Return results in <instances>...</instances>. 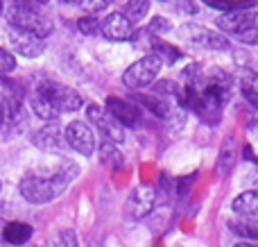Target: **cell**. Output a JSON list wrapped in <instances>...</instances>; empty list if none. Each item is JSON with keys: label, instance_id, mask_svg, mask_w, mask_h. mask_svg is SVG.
<instances>
[{"label": "cell", "instance_id": "38", "mask_svg": "<svg viewBox=\"0 0 258 247\" xmlns=\"http://www.w3.org/2000/svg\"><path fill=\"white\" fill-rule=\"evenodd\" d=\"M36 3H48V0H36Z\"/></svg>", "mask_w": 258, "mask_h": 247}, {"label": "cell", "instance_id": "4", "mask_svg": "<svg viewBox=\"0 0 258 247\" xmlns=\"http://www.w3.org/2000/svg\"><path fill=\"white\" fill-rule=\"evenodd\" d=\"M7 21H9V27H18V30H25V32H32L36 36H48L52 32V25H50L48 18L39 16L34 9H25V7H9L7 9Z\"/></svg>", "mask_w": 258, "mask_h": 247}, {"label": "cell", "instance_id": "24", "mask_svg": "<svg viewBox=\"0 0 258 247\" xmlns=\"http://www.w3.org/2000/svg\"><path fill=\"white\" fill-rule=\"evenodd\" d=\"M32 109H34V113L39 118H43V120H54V118L59 116L57 109H54L45 98H41V95H34V98H32Z\"/></svg>", "mask_w": 258, "mask_h": 247}, {"label": "cell", "instance_id": "33", "mask_svg": "<svg viewBox=\"0 0 258 247\" xmlns=\"http://www.w3.org/2000/svg\"><path fill=\"white\" fill-rule=\"evenodd\" d=\"M16 3V7H25V9H32L30 7V0H14Z\"/></svg>", "mask_w": 258, "mask_h": 247}, {"label": "cell", "instance_id": "20", "mask_svg": "<svg viewBox=\"0 0 258 247\" xmlns=\"http://www.w3.org/2000/svg\"><path fill=\"white\" fill-rule=\"evenodd\" d=\"M202 3L218 9V12L231 14V12H240V9H249L254 5V0H202Z\"/></svg>", "mask_w": 258, "mask_h": 247}, {"label": "cell", "instance_id": "19", "mask_svg": "<svg viewBox=\"0 0 258 247\" xmlns=\"http://www.w3.org/2000/svg\"><path fill=\"white\" fill-rule=\"evenodd\" d=\"M100 161H102V166H107L109 170H118V168L122 166V154L118 152L116 143L104 141V143L100 145Z\"/></svg>", "mask_w": 258, "mask_h": 247}, {"label": "cell", "instance_id": "34", "mask_svg": "<svg viewBox=\"0 0 258 247\" xmlns=\"http://www.w3.org/2000/svg\"><path fill=\"white\" fill-rule=\"evenodd\" d=\"M59 3L61 5H82L84 0H59Z\"/></svg>", "mask_w": 258, "mask_h": 247}, {"label": "cell", "instance_id": "8", "mask_svg": "<svg viewBox=\"0 0 258 247\" xmlns=\"http://www.w3.org/2000/svg\"><path fill=\"white\" fill-rule=\"evenodd\" d=\"M86 113H89V120L93 122V125L98 127L100 132H102L107 141H111V143H122V141H125V132H122V125H120V122H118L109 111H104V109L98 107V104H89Z\"/></svg>", "mask_w": 258, "mask_h": 247}, {"label": "cell", "instance_id": "29", "mask_svg": "<svg viewBox=\"0 0 258 247\" xmlns=\"http://www.w3.org/2000/svg\"><path fill=\"white\" fill-rule=\"evenodd\" d=\"M170 30H172V25H170L168 18L154 16L150 21V32H152V34H165V32H170Z\"/></svg>", "mask_w": 258, "mask_h": 247}, {"label": "cell", "instance_id": "11", "mask_svg": "<svg viewBox=\"0 0 258 247\" xmlns=\"http://www.w3.org/2000/svg\"><path fill=\"white\" fill-rule=\"evenodd\" d=\"M23 86L16 80H9L7 75H0V104L5 109V118H16L21 113L23 104Z\"/></svg>", "mask_w": 258, "mask_h": 247}, {"label": "cell", "instance_id": "3", "mask_svg": "<svg viewBox=\"0 0 258 247\" xmlns=\"http://www.w3.org/2000/svg\"><path fill=\"white\" fill-rule=\"evenodd\" d=\"M161 68H163V59H161L159 54L150 52V54H145V57H141L138 61H134L132 66L122 73V82H125V86H129L132 91L147 89V86L154 84Z\"/></svg>", "mask_w": 258, "mask_h": 247}, {"label": "cell", "instance_id": "36", "mask_svg": "<svg viewBox=\"0 0 258 247\" xmlns=\"http://www.w3.org/2000/svg\"><path fill=\"white\" fill-rule=\"evenodd\" d=\"M3 120H5V109H3V104H0V125H3Z\"/></svg>", "mask_w": 258, "mask_h": 247}, {"label": "cell", "instance_id": "15", "mask_svg": "<svg viewBox=\"0 0 258 247\" xmlns=\"http://www.w3.org/2000/svg\"><path fill=\"white\" fill-rule=\"evenodd\" d=\"M233 213L245 222H258V191H245L231 204Z\"/></svg>", "mask_w": 258, "mask_h": 247}, {"label": "cell", "instance_id": "9", "mask_svg": "<svg viewBox=\"0 0 258 247\" xmlns=\"http://www.w3.org/2000/svg\"><path fill=\"white\" fill-rule=\"evenodd\" d=\"M179 34H181L186 41H190V43L202 45V48L229 50V41L224 39L222 34H218V32H213V30H206V27H202V25H192V23H188V25H183L181 30H179Z\"/></svg>", "mask_w": 258, "mask_h": 247}, {"label": "cell", "instance_id": "12", "mask_svg": "<svg viewBox=\"0 0 258 247\" xmlns=\"http://www.w3.org/2000/svg\"><path fill=\"white\" fill-rule=\"evenodd\" d=\"M32 143L41 150V152H48V154H61L66 150V134L61 132V127L57 125H48L43 130L34 132L32 134Z\"/></svg>", "mask_w": 258, "mask_h": 247}, {"label": "cell", "instance_id": "27", "mask_svg": "<svg viewBox=\"0 0 258 247\" xmlns=\"http://www.w3.org/2000/svg\"><path fill=\"white\" fill-rule=\"evenodd\" d=\"M100 25H102V23H100L95 16H84V18H80V23H77L80 32H84V34H98Z\"/></svg>", "mask_w": 258, "mask_h": 247}, {"label": "cell", "instance_id": "30", "mask_svg": "<svg viewBox=\"0 0 258 247\" xmlns=\"http://www.w3.org/2000/svg\"><path fill=\"white\" fill-rule=\"evenodd\" d=\"M113 0H86V12L93 16V14H98V12H102V9H107L109 5H111Z\"/></svg>", "mask_w": 258, "mask_h": 247}, {"label": "cell", "instance_id": "2", "mask_svg": "<svg viewBox=\"0 0 258 247\" xmlns=\"http://www.w3.org/2000/svg\"><path fill=\"white\" fill-rule=\"evenodd\" d=\"M36 95L48 100V102L57 109V113H73L84 107V100H82V95L77 93L75 89H71V86H66V84H59V82H52V80L39 82Z\"/></svg>", "mask_w": 258, "mask_h": 247}, {"label": "cell", "instance_id": "14", "mask_svg": "<svg viewBox=\"0 0 258 247\" xmlns=\"http://www.w3.org/2000/svg\"><path fill=\"white\" fill-rule=\"evenodd\" d=\"M107 111L116 118L120 125H127V127H136L141 122V109L136 107L134 102L129 100H122V98H107Z\"/></svg>", "mask_w": 258, "mask_h": 247}, {"label": "cell", "instance_id": "32", "mask_svg": "<svg viewBox=\"0 0 258 247\" xmlns=\"http://www.w3.org/2000/svg\"><path fill=\"white\" fill-rule=\"evenodd\" d=\"M177 5L181 7V12H186V14H197L195 3H190V0H177Z\"/></svg>", "mask_w": 258, "mask_h": 247}, {"label": "cell", "instance_id": "21", "mask_svg": "<svg viewBox=\"0 0 258 247\" xmlns=\"http://www.w3.org/2000/svg\"><path fill=\"white\" fill-rule=\"evenodd\" d=\"M147 12H150V0H127L122 14H125L132 23H138L147 16Z\"/></svg>", "mask_w": 258, "mask_h": 247}, {"label": "cell", "instance_id": "7", "mask_svg": "<svg viewBox=\"0 0 258 247\" xmlns=\"http://www.w3.org/2000/svg\"><path fill=\"white\" fill-rule=\"evenodd\" d=\"M63 134H66V143L71 145L75 152H80L82 157H91V154L95 152V136L86 122H82V120L68 122Z\"/></svg>", "mask_w": 258, "mask_h": 247}, {"label": "cell", "instance_id": "26", "mask_svg": "<svg viewBox=\"0 0 258 247\" xmlns=\"http://www.w3.org/2000/svg\"><path fill=\"white\" fill-rule=\"evenodd\" d=\"M16 68V59L7 48H0V75H7Z\"/></svg>", "mask_w": 258, "mask_h": 247}, {"label": "cell", "instance_id": "6", "mask_svg": "<svg viewBox=\"0 0 258 247\" xmlns=\"http://www.w3.org/2000/svg\"><path fill=\"white\" fill-rule=\"evenodd\" d=\"M156 202V191L152 186H136L129 195L125 204V213L129 220H143L145 216H150Z\"/></svg>", "mask_w": 258, "mask_h": 247}, {"label": "cell", "instance_id": "13", "mask_svg": "<svg viewBox=\"0 0 258 247\" xmlns=\"http://www.w3.org/2000/svg\"><path fill=\"white\" fill-rule=\"evenodd\" d=\"M100 32H102L109 41H129L134 36V23L129 21L125 14L113 12L102 21Z\"/></svg>", "mask_w": 258, "mask_h": 247}, {"label": "cell", "instance_id": "18", "mask_svg": "<svg viewBox=\"0 0 258 247\" xmlns=\"http://www.w3.org/2000/svg\"><path fill=\"white\" fill-rule=\"evenodd\" d=\"M30 238H32V227L27 222H18V220L7 222V227H5V240L9 245H25Z\"/></svg>", "mask_w": 258, "mask_h": 247}, {"label": "cell", "instance_id": "17", "mask_svg": "<svg viewBox=\"0 0 258 247\" xmlns=\"http://www.w3.org/2000/svg\"><path fill=\"white\" fill-rule=\"evenodd\" d=\"M233 161H236V139L233 136H227L220 148V154H218V170L222 177H227L233 168Z\"/></svg>", "mask_w": 258, "mask_h": 247}, {"label": "cell", "instance_id": "28", "mask_svg": "<svg viewBox=\"0 0 258 247\" xmlns=\"http://www.w3.org/2000/svg\"><path fill=\"white\" fill-rule=\"evenodd\" d=\"M54 247H80L75 231H73V229H63V231H59L57 240H54Z\"/></svg>", "mask_w": 258, "mask_h": 247}, {"label": "cell", "instance_id": "10", "mask_svg": "<svg viewBox=\"0 0 258 247\" xmlns=\"http://www.w3.org/2000/svg\"><path fill=\"white\" fill-rule=\"evenodd\" d=\"M7 36H9V41H12L14 50H16L18 54H23V57H27V59L39 57V54H43V50H45L43 39L36 36V34H32V32L18 30V27H9Z\"/></svg>", "mask_w": 258, "mask_h": 247}, {"label": "cell", "instance_id": "23", "mask_svg": "<svg viewBox=\"0 0 258 247\" xmlns=\"http://www.w3.org/2000/svg\"><path fill=\"white\" fill-rule=\"evenodd\" d=\"M229 229L238 234L240 238L247 240H258V222H245V220H233L229 222Z\"/></svg>", "mask_w": 258, "mask_h": 247}, {"label": "cell", "instance_id": "16", "mask_svg": "<svg viewBox=\"0 0 258 247\" xmlns=\"http://www.w3.org/2000/svg\"><path fill=\"white\" fill-rule=\"evenodd\" d=\"M134 98H136L138 104H143L145 109H150L156 118H163V120L172 118V104H170L163 95H141L138 93V95H134Z\"/></svg>", "mask_w": 258, "mask_h": 247}, {"label": "cell", "instance_id": "31", "mask_svg": "<svg viewBox=\"0 0 258 247\" xmlns=\"http://www.w3.org/2000/svg\"><path fill=\"white\" fill-rule=\"evenodd\" d=\"M240 39L245 41V43H249V45H258V30L245 32V34H240Z\"/></svg>", "mask_w": 258, "mask_h": 247}, {"label": "cell", "instance_id": "37", "mask_svg": "<svg viewBox=\"0 0 258 247\" xmlns=\"http://www.w3.org/2000/svg\"><path fill=\"white\" fill-rule=\"evenodd\" d=\"M0 14H3V0H0Z\"/></svg>", "mask_w": 258, "mask_h": 247}, {"label": "cell", "instance_id": "25", "mask_svg": "<svg viewBox=\"0 0 258 247\" xmlns=\"http://www.w3.org/2000/svg\"><path fill=\"white\" fill-rule=\"evenodd\" d=\"M152 48H154V54H159L163 61H174V59L181 57V52H179L177 48H172V45L163 43V41H159V39L152 41Z\"/></svg>", "mask_w": 258, "mask_h": 247}, {"label": "cell", "instance_id": "1", "mask_svg": "<svg viewBox=\"0 0 258 247\" xmlns=\"http://www.w3.org/2000/svg\"><path fill=\"white\" fill-rule=\"evenodd\" d=\"M75 170L77 168H73L71 172L59 170L48 177H39V175H34V172H30V175H25L21 181V195L32 204L52 202L54 198H59V195L68 189V184H71L73 177H75Z\"/></svg>", "mask_w": 258, "mask_h": 247}, {"label": "cell", "instance_id": "35", "mask_svg": "<svg viewBox=\"0 0 258 247\" xmlns=\"http://www.w3.org/2000/svg\"><path fill=\"white\" fill-rule=\"evenodd\" d=\"M233 247H258L254 243H238V245H233Z\"/></svg>", "mask_w": 258, "mask_h": 247}, {"label": "cell", "instance_id": "39", "mask_svg": "<svg viewBox=\"0 0 258 247\" xmlns=\"http://www.w3.org/2000/svg\"><path fill=\"white\" fill-rule=\"evenodd\" d=\"M161 3H165V0H161Z\"/></svg>", "mask_w": 258, "mask_h": 247}, {"label": "cell", "instance_id": "5", "mask_svg": "<svg viewBox=\"0 0 258 247\" xmlns=\"http://www.w3.org/2000/svg\"><path fill=\"white\" fill-rule=\"evenodd\" d=\"M215 25L222 32H231L233 36H240V34H245V32L258 30V14L254 9H240V12L222 14Z\"/></svg>", "mask_w": 258, "mask_h": 247}, {"label": "cell", "instance_id": "22", "mask_svg": "<svg viewBox=\"0 0 258 247\" xmlns=\"http://www.w3.org/2000/svg\"><path fill=\"white\" fill-rule=\"evenodd\" d=\"M242 95L247 98V102H251L254 107H258V75L256 73H247L240 82Z\"/></svg>", "mask_w": 258, "mask_h": 247}]
</instances>
